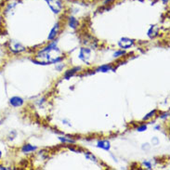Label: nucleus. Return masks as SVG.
Listing matches in <instances>:
<instances>
[{"mask_svg":"<svg viewBox=\"0 0 170 170\" xmlns=\"http://www.w3.org/2000/svg\"><path fill=\"white\" fill-rule=\"evenodd\" d=\"M60 28H61V23L60 21H57V23H55V25L53 26V28L51 29L50 31V34L48 35V39L49 40H52L56 37V35L58 34L59 31H60Z\"/></svg>","mask_w":170,"mask_h":170,"instance_id":"3","label":"nucleus"},{"mask_svg":"<svg viewBox=\"0 0 170 170\" xmlns=\"http://www.w3.org/2000/svg\"><path fill=\"white\" fill-rule=\"evenodd\" d=\"M155 113H156V110H153L152 112L149 113V114H148L146 116H144V117H143V120H148V119H150V118L153 117V116H154V114H155Z\"/></svg>","mask_w":170,"mask_h":170,"instance_id":"14","label":"nucleus"},{"mask_svg":"<svg viewBox=\"0 0 170 170\" xmlns=\"http://www.w3.org/2000/svg\"><path fill=\"white\" fill-rule=\"evenodd\" d=\"M118 44H119V47L121 48H129L130 47L133 46V44H134V40L127 38V37H124V38L120 39V41Z\"/></svg>","mask_w":170,"mask_h":170,"instance_id":"2","label":"nucleus"},{"mask_svg":"<svg viewBox=\"0 0 170 170\" xmlns=\"http://www.w3.org/2000/svg\"><path fill=\"white\" fill-rule=\"evenodd\" d=\"M10 103L14 107H19L23 104V100L20 97H13L10 100Z\"/></svg>","mask_w":170,"mask_h":170,"instance_id":"4","label":"nucleus"},{"mask_svg":"<svg viewBox=\"0 0 170 170\" xmlns=\"http://www.w3.org/2000/svg\"><path fill=\"white\" fill-rule=\"evenodd\" d=\"M110 70H112V66L111 65H102L100 66V68L97 69V72H103V73H106Z\"/></svg>","mask_w":170,"mask_h":170,"instance_id":"10","label":"nucleus"},{"mask_svg":"<svg viewBox=\"0 0 170 170\" xmlns=\"http://www.w3.org/2000/svg\"><path fill=\"white\" fill-rule=\"evenodd\" d=\"M68 1H72V2H80L83 4H87V3H91V2H97V1H100V0H68ZM105 1V0H103Z\"/></svg>","mask_w":170,"mask_h":170,"instance_id":"12","label":"nucleus"},{"mask_svg":"<svg viewBox=\"0 0 170 170\" xmlns=\"http://www.w3.org/2000/svg\"><path fill=\"white\" fill-rule=\"evenodd\" d=\"M144 165L147 166L148 169H151V168H152V165H151V163H150L149 161H145V162H144Z\"/></svg>","mask_w":170,"mask_h":170,"instance_id":"18","label":"nucleus"},{"mask_svg":"<svg viewBox=\"0 0 170 170\" xmlns=\"http://www.w3.org/2000/svg\"><path fill=\"white\" fill-rule=\"evenodd\" d=\"M0 169H5L4 167H2V166H0Z\"/></svg>","mask_w":170,"mask_h":170,"instance_id":"19","label":"nucleus"},{"mask_svg":"<svg viewBox=\"0 0 170 170\" xmlns=\"http://www.w3.org/2000/svg\"><path fill=\"white\" fill-rule=\"evenodd\" d=\"M1 155H2V154H1V152H0V158H1Z\"/></svg>","mask_w":170,"mask_h":170,"instance_id":"20","label":"nucleus"},{"mask_svg":"<svg viewBox=\"0 0 170 170\" xmlns=\"http://www.w3.org/2000/svg\"><path fill=\"white\" fill-rule=\"evenodd\" d=\"M77 70H80V68L77 67V68H75V69H73V70H69V71H67V72L65 73V78H66V79H69L70 76L73 75V73H75Z\"/></svg>","mask_w":170,"mask_h":170,"instance_id":"11","label":"nucleus"},{"mask_svg":"<svg viewBox=\"0 0 170 170\" xmlns=\"http://www.w3.org/2000/svg\"><path fill=\"white\" fill-rule=\"evenodd\" d=\"M125 54V51H123V50H119V51H116V52L114 54V57H119V56H122V55H124Z\"/></svg>","mask_w":170,"mask_h":170,"instance_id":"16","label":"nucleus"},{"mask_svg":"<svg viewBox=\"0 0 170 170\" xmlns=\"http://www.w3.org/2000/svg\"><path fill=\"white\" fill-rule=\"evenodd\" d=\"M10 49H12L13 51H15V52H21V51H23L25 48H24V47L21 46V44H19V43H14V44H13V47H12Z\"/></svg>","mask_w":170,"mask_h":170,"instance_id":"8","label":"nucleus"},{"mask_svg":"<svg viewBox=\"0 0 170 170\" xmlns=\"http://www.w3.org/2000/svg\"><path fill=\"white\" fill-rule=\"evenodd\" d=\"M158 30L159 29H158L157 25H152L149 29V31H148V35H149L151 38L155 37L158 34Z\"/></svg>","mask_w":170,"mask_h":170,"instance_id":"5","label":"nucleus"},{"mask_svg":"<svg viewBox=\"0 0 170 170\" xmlns=\"http://www.w3.org/2000/svg\"><path fill=\"white\" fill-rule=\"evenodd\" d=\"M85 155H86V158H87L88 160L94 161V162H97V158H96L92 153H90V152H86V153H85Z\"/></svg>","mask_w":170,"mask_h":170,"instance_id":"13","label":"nucleus"},{"mask_svg":"<svg viewBox=\"0 0 170 170\" xmlns=\"http://www.w3.org/2000/svg\"><path fill=\"white\" fill-rule=\"evenodd\" d=\"M146 128H147L146 125H141V127H139V128H138V131H139V132H142V131L146 130Z\"/></svg>","mask_w":170,"mask_h":170,"instance_id":"17","label":"nucleus"},{"mask_svg":"<svg viewBox=\"0 0 170 170\" xmlns=\"http://www.w3.org/2000/svg\"><path fill=\"white\" fill-rule=\"evenodd\" d=\"M59 139L62 140V142H71V143H75V140L71 139V138H66L64 137H59Z\"/></svg>","mask_w":170,"mask_h":170,"instance_id":"15","label":"nucleus"},{"mask_svg":"<svg viewBox=\"0 0 170 170\" xmlns=\"http://www.w3.org/2000/svg\"><path fill=\"white\" fill-rule=\"evenodd\" d=\"M90 56H91V51L90 49L88 48H81L80 50V54H79V58L82 60L83 62H88V60L90 59Z\"/></svg>","mask_w":170,"mask_h":170,"instance_id":"1","label":"nucleus"},{"mask_svg":"<svg viewBox=\"0 0 170 170\" xmlns=\"http://www.w3.org/2000/svg\"><path fill=\"white\" fill-rule=\"evenodd\" d=\"M97 146L99 148H101V149L105 150V151H109L110 150V142L108 141V140H100V141L98 142Z\"/></svg>","mask_w":170,"mask_h":170,"instance_id":"6","label":"nucleus"},{"mask_svg":"<svg viewBox=\"0 0 170 170\" xmlns=\"http://www.w3.org/2000/svg\"><path fill=\"white\" fill-rule=\"evenodd\" d=\"M68 24L70 27L73 28V29H75L77 26H78V21L75 19V18H73V17H69L68 18Z\"/></svg>","mask_w":170,"mask_h":170,"instance_id":"7","label":"nucleus"},{"mask_svg":"<svg viewBox=\"0 0 170 170\" xmlns=\"http://www.w3.org/2000/svg\"><path fill=\"white\" fill-rule=\"evenodd\" d=\"M36 150V147L34 146H32L30 144H25L23 147V152H34Z\"/></svg>","mask_w":170,"mask_h":170,"instance_id":"9","label":"nucleus"}]
</instances>
